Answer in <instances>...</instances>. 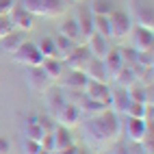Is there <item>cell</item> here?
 I'll return each mask as SVG.
<instances>
[{
  "label": "cell",
  "mask_w": 154,
  "mask_h": 154,
  "mask_svg": "<svg viewBox=\"0 0 154 154\" xmlns=\"http://www.w3.org/2000/svg\"><path fill=\"white\" fill-rule=\"evenodd\" d=\"M54 46H57V59L63 61L65 57L72 54V50H74L78 44L72 42V39H67V37H63V35H57V37H54Z\"/></svg>",
  "instance_id": "obj_25"
},
{
  "label": "cell",
  "mask_w": 154,
  "mask_h": 154,
  "mask_svg": "<svg viewBox=\"0 0 154 154\" xmlns=\"http://www.w3.org/2000/svg\"><path fill=\"white\" fill-rule=\"evenodd\" d=\"M28 87L33 94H46V91L52 87V83H50V78L46 76V72L42 69V65L39 67H28Z\"/></svg>",
  "instance_id": "obj_8"
},
{
  "label": "cell",
  "mask_w": 154,
  "mask_h": 154,
  "mask_svg": "<svg viewBox=\"0 0 154 154\" xmlns=\"http://www.w3.org/2000/svg\"><path fill=\"white\" fill-rule=\"evenodd\" d=\"M39 152H42V146L37 141L24 139V154H39Z\"/></svg>",
  "instance_id": "obj_34"
},
{
  "label": "cell",
  "mask_w": 154,
  "mask_h": 154,
  "mask_svg": "<svg viewBox=\"0 0 154 154\" xmlns=\"http://www.w3.org/2000/svg\"><path fill=\"white\" fill-rule=\"evenodd\" d=\"M44 135H46V130L37 124V119H35V117H33V119H30L28 124L24 126V137H26V139H30V141H37V143H39Z\"/></svg>",
  "instance_id": "obj_30"
},
{
  "label": "cell",
  "mask_w": 154,
  "mask_h": 154,
  "mask_svg": "<svg viewBox=\"0 0 154 154\" xmlns=\"http://www.w3.org/2000/svg\"><path fill=\"white\" fill-rule=\"evenodd\" d=\"M94 33L111 39V22H109V15H94Z\"/></svg>",
  "instance_id": "obj_31"
},
{
  "label": "cell",
  "mask_w": 154,
  "mask_h": 154,
  "mask_svg": "<svg viewBox=\"0 0 154 154\" xmlns=\"http://www.w3.org/2000/svg\"><path fill=\"white\" fill-rule=\"evenodd\" d=\"M128 117H135V119H146L152 124V104H141V102H130L128 111H126Z\"/></svg>",
  "instance_id": "obj_23"
},
{
  "label": "cell",
  "mask_w": 154,
  "mask_h": 154,
  "mask_svg": "<svg viewBox=\"0 0 154 154\" xmlns=\"http://www.w3.org/2000/svg\"><path fill=\"white\" fill-rule=\"evenodd\" d=\"M80 122H83V113H80L78 104H74V102H65V104L57 111V115H54V124L63 126L67 130L78 128Z\"/></svg>",
  "instance_id": "obj_4"
},
{
  "label": "cell",
  "mask_w": 154,
  "mask_h": 154,
  "mask_svg": "<svg viewBox=\"0 0 154 154\" xmlns=\"http://www.w3.org/2000/svg\"><path fill=\"white\" fill-rule=\"evenodd\" d=\"M11 30H13V26H11V20H9V15H0V39L7 37Z\"/></svg>",
  "instance_id": "obj_33"
},
{
  "label": "cell",
  "mask_w": 154,
  "mask_h": 154,
  "mask_svg": "<svg viewBox=\"0 0 154 154\" xmlns=\"http://www.w3.org/2000/svg\"><path fill=\"white\" fill-rule=\"evenodd\" d=\"M9 20H11L13 30H22V33H30L35 28V15H30L24 7L15 5L11 11H9Z\"/></svg>",
  "instance_id": "obj_7"
},
{
  "label": "cell",
  "mask_w": 154,
  "mask_h": 154,
  "mask_svg": "<svg viewBox=\"0 0 154 154\" xmlns=\"http://www.w3.org/2000/svg\"><path fill=\"white\" fill-rule=\"evenodd\" d=\"M63 61L61 59H44V63H42V69L46 72V76L50 78V83H59L61 78H63Z\"/></svg>",
  "instance_id": "obj_20"
},
{
  "label": "cell",
  "mask_w": 154,
  "mask_h": 154,
  "mask_svg": "<svg viewBox=\"0 0 154 154\" xmlns=\"http://www.w3.org/2000/svg\"><path fill=\"white\" fill-rule=\"evenodd\" d=\"M152 132V124L148 126L146 119H135V117H128V124H126V135L132 143H141L148 135Z\"/></svg>",
  "instance_id": "obj_9"
},
{
  "label": "cell",
  "mask_w": 154,
  "mask_h": 154,
  "mask_svg": "<svg viewBox=\"0 0 154 154\" xmlns=\"http://www.w3.org/2000/svg\"><path fill=\"white\" fill-rule=\"evenodd\" d=\"M119 115H115L111 109L98 113V115H89L87 119V139L100 150H106L109 146L117 143L119 139Z\"/></svg>",
  "instance_id": "obj_1"
},
{
  "label": "cell",
  "mask_w": 154,
  "mask_h": 154,
  "mask_svg": "<svg viewBox=\"0 0 154 154\" xmlns=\"http://www.w3.org/2000/svg\"><path fill=\"white\" fill-rule=\"evenodd\" d=\"M59 35H63V37H67V39H72V42H83L80 39V30H78V24H76V20L74 17H69V20H65L63 22V26H61V33Z\"/></svg>",
  "instance_id": "obj_26"
},
{
  "label": "cell",
  "mask_w": 154,
  "mask_h": 154,
  "mask_svg": "<svg viewBox=\"0 0 154 154\" xmlns=\"http://www.w3.org/2000/svg\"><path fill=\"white\" fill-rule=\"evenodd\" d=\"M9 148H11L9 139L7 137H0V154H9Z\"/></svg>",
  "instance_id": "obj_36"
},
{
  "label": "cell",
  "mask_w": 154,
  "mask_h": 154,
  "mask_svg": "<svg viewBox=\"0 0 154 154\" xmlns=\"http://www.w3.org/2000/svg\"><path fill=\"white\" fill-rule=\"evenodd\" d=\"M24 42H26V33H22V30H11L7 37L0 39V48H2L7 54H13Z\"/></svg>",
  "instance_id": "obj_18"
},
{
  "label": "cell",
  "mask_w": 154,
  "mask_h": 154,
  "mask_svg": "<svg viewBox=\"0 0 154 154\" xmlns=\"http://www.w3.org/2000/svg\"><path fill=\"white\" fill-rule=\"evenodd\" d=\"M128 39H130V48L135 52H150L152 44H154V30L135 24L128 33Z\"/></svg>",
  "instance_id": "obj_5"
},
{
  "label": "cell",
  "mask_w": 154,
  "mask_h": 154,
  "mask_svg": "<svg viewBox=\"0 0 154 154\" xmlns=\"http://www.w3.org/2000/svg\"><path fill=\"white\" fill-rule=\"evenodd\" d=\"M109 22H111V37H115V39H126L128 37L130 28H132V20L126 11L115 9L109 15Z\"/></svg>",
  "instance_id": "obj_6"
},
{
  "label": "cell",
  "mask_w": 154,
  "mask_h": 154,
  "mask_svg": "<svg viewBox=\"0 0 154 154\" xmlns=\"http://www.w3.org/2000/svg\"><path fill=\"white\" fill-rule=\"evenodd\" d=\"M152 50L150 52H137L135 54V65H139L141 69H152Z\"/></svg>",
  "instance_id": "obj_32"
},
{
  "label": "cell",
  "mask_w": 154,
  "mask_h": 154,
  "mask_svg": "<svg viewBox=\"0 0 154 154\" xmlns=\"http://www.w3.org/2000/svg\"><path fill=\"white\" fill-rule=\"evenodd\" d=\"M13 59H15V63H20V65H24V67H39L44 63V57H42V52H39V48H37V44H33V42H26L20 46L15 52L11 54Z\"/></svg>",
  "instance_id": "obj_3"
},
{
  "label": "cell",
  "mask_w": 154,
  "mask_h": 154,
  "mask_svg": "<svg viewBox=\"0 0 154 154\" xmlns=\"http://www.w3.org/2000/svg\"><path fill=\"white\" fill-rule=\"evenodd\" d=\"M37 48L42 52L44 59H57V46H54V37H44L37 42Z\"/></svg>",
  "instance_id": "obj_29"
},
{
  "label": "cell",
  "mask_w": 154,
  "mask_h": 154,
  "mask_svg": "<svg viewBox=\"0 0 154 154\" xmlns=\"http://www.w3.org/2000/svg\"><path fill=\"white\" fill-rule=\"evenodd\" d=\"M135 20H137V26H143V28H150L154 30V15H152V5L143 2L137 7L135 11Z\"/></svg>",
  "instance_id": "obj_22"
},
{
  "label": "cell",
  "mask_w": 154,
  "mask_h": 154,
  "mask_svg": "<svg viewBox=\"0 0 154 154\" xmlns=\"http://www.w3.org/2000/svg\"><path fill=\"white\" fill-rule=\"evenodd\" d=\"M52 154H59V152H52Z\"/></svg>",
  "instance_id": "obj_38"
},
{
  "label": "cell",
  "mask_w": 154,
  "mask_h": 154,
  "mask_svg": "<svg viewBox=\"0 0 154 154\" xmlns=\"http://www.w3.org/2000/svg\"><path fill=\"white\" fill-rule=\"evenodd\" d=\"M65 94H63V91H61V89H52V87H50L48 91H46V109H48V115H57V111L61 109V106H63L65 104Z\"/></svg>",
  "instance_id": "obj_19"
},
{
  "label": "cell",
  "mask_w": 154,
  "mask_h": 154,
  "mask_svg": "<svg viewBox=\"0 0 154 154\" xmlns=\"http://www.w3.org/2000/svg\"><path fill=\"white\" fill-rule=\"evenodd\" d=\"M20 7H24L30 15L37 17H59L65 13V0H20Z\"/></svg>",
  "instance_id": "obj_2"
},
{
  "label": "cell",
  "mask_w": 154,
  "mask_h": 154,
  "mask_svg": "<svg viewBox=\"0 0 154 154\" xmlns=\"http://www.w3.org/2000/svg\"><path fill=\"white\" fill-rule=\"evenodd\" d=\"M104 61V67H106V72H109V76H111V80L115 78V74L124 67L126 63H124V57H122V50L119 48H111L109 52H106V57L102 59Z\"/></svg>",
  "instance_id": "obj_17"
},
{
  "label": "cell",
  "mask_w": 154,
  "mask_h": 154,
  "mask_svg": "<svg viewBox=\"0 0 154 154\" xmlns=\"http://www.w3.org/2000/svg\"><path fill=\"white\" fill-rule=\"evenodd\" d=\"M13 7H15V0H0V15H9Z\"/></svg>",
  "instance_id": "obj_35"
},
{
  "label": "cell",
  "mask_w": 154,
  "mask_h": 154,
  "mask_svg": "<svg viewBox=\"0 0 154 154\" xmlns=\"http://www.w3.org/2000/svg\"><path fill=\"white\" fill-rule=\"evenodd\" d=\"M80 113H87V115H98V113L106 111L109 104H104V102H98V100H89V98H83V104L78 106Z\"/></svg>",
  "instance_id": "obj_28"
},
{
  "label": "cell",
  "mask_w": 154,
  "mask_h": 154,
  "mask_svg": "<svg viewBox=\"0 0 154 154\" xmlns=\"http://www.w3.org/2000/svg\"><path fill=\"white\" fill-rule=\"evenodd\" d=\"M83 96L89 100H98V102H104L109 104V98H111V85L109 83H96V80H87V87L83 91Z\"/></svg>",
  "instance_id": "obj_12"
},
{
  "label": "cell",
  "mask_w": 154,
  "mask_h": 154,
  "mask_svg": "<svg viewBox=\"0 0 154 154\" xmlns=\"http://www.w3.org/2000/svg\"><path fill=\"white\" fill-rule=\"evenodd\" d=\"M85 46H87V50H89V54L94 57V59H100V61L104 59L106 52L111 50L109 39L102 37V35H98V33H94L91 37H87V39H85Z\"/></svg>",
  "instance_id": "obj_13"
},
{
  "label": "cell",
  "mask_w": 154,
  "mask_h": 154,
  "mask_svg": "<svg viewBox=\"0 0 154 154\" xmlns=\"http://www.w3.org/2000/svg\"><path fill=\"white\" fill-rule=\"evenodd\" d=\"M83 72H85V76L89 80H96V83H111V76H109V72L104 67V61H100V59L91 57L87 61V65L83 67Z\"/></svg>",
  "instance_id": "obj_11"
},
{
  "label": "cell",
  "mask_w": 154,
  "mask_h": 154,
  "mask_svg": "<svg viewBox=\"0 0 154 154\" xmlns=\"http://www.w3.org/2000/svg\"><path fill=\"white\" fill-rule=\"evenodd\" d=\"M128 104H130V98H128V94H126V89H122V87L111 89L109 109H111L113 113H115V115H126Z\"/></svg>",
  "instance_id": "obj_15"
},
{
  "label": "cell",
  "mask_w": 154,
  "mask_h": 154,
  "mask_svg": "<svg viewBox=\"0 0 154 154\" xmlns=\"http://www.w3.org/2000/svg\"><path fill=\"white\" fill-rule=\"evenodd\" d=\"M126 94H128L130 102L152 104V85H146V83H139V80H135L130 87H126Z\"/></svg>",
  "instance_id": "obj_16"
},
{
  "label": "cell",
  "mask_w": 154,
  "mask_h": 154,
  "mask_svg": "<svg viewBox=\"0 0 154 154\" xmlns=\"http://www.w3.org/2000/svg\"><path fill=\"white\" fill-rule=\"evenodd\" d=\"M74 20H76V24H78V30H80V39H83V42H85L87 37H91V35H94V13L89 11V7H83V5H78Z\"/></svg>",
  "instance_id": "obj_10"
},
{
  "label": "cell",
  "mask_w": 154,
  "mask_h": 154,
  "mask_svg": "<svg viewBox=\"0 0 154 154\" xmlns=\"http://www.w3.org/2000/svg\"><path fill=\"white\" fill-rule=\"evenodd\" d=\"M89 59H91V54H89L87 46H85V44H80V46H76L74 50H72V54H69V57L63 59V65L69 67V69H80V72H83V67L87 65V61H89Z\"/></svg>",
  "instance_id": "obj_14"
},
{
  "label": "cell",
  "mask_w": 154,
  "mask_h": 154,
  "mask_svg": "<svg viewBox=\"0 0 154 154\" xmlns=\"http://www.w3.org/2000/svg\"><path fill=\"white\" fill-rule=\"evenodd\" d=\"M52 137H54V152H61L63 148L72 146V135H69V130L63 128V126H54L52 128Z\"/></svg>",
  "instance_id": "obj_24"
},
{
  "label": "cell",
  "mask_w": 154,
  "mask_h": 154,
  "mask_svg": "<svg viewBox=\"0 0 154 154\" xmlns=\"http://www.w3.org/2000/svg\"><path fill=\"white\" fill-rule=\"evenodd\" d=\"M89 11L94 15H111L115 11V5H113V0H91Z\"/></svg>",
  "instance_id": "obj_27"
},
{
  "label": "cell",
  "mask_w": 154,
  "mask_h": 154,
  "mask_svg": "<svg viewBox=\"0 0 154 154\" xmlns=\"http://www.w3.org/2000/svg\"><path fill=\"white\" fill-rule=\"evenodd\" d=\"M87 80H89V78L85 76V72L72 69L69 76L63 78V87H65V89H74V91H78V94H83L85 87H87Z\"/></svg>",
  "instance_id": "obj_21"
},
{
  "label": "cell",
  "mask_w": 154,
  "mask_h": 154,
  "mask_svg": "<svg viewBox=\"0 0 154 154\" xmlns=\"http://www.w3.org/2000/svg\"><path fill=\"white\" fill-rule=\"evenodd\" d=\"M74 2H78V5H80V2H83V0H74Z\"/></svg>",
  "instance_id": "obj_37"
}]
</instances>
